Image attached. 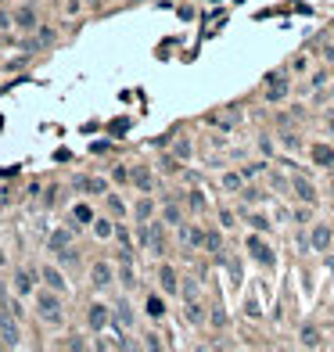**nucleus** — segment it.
Listing matches in <instances>:
<instances>
[{
    "instance_id": "nucleus-6",
    "label": "nucleus",
    "mask_w": 334,
    "mask_h": 352,
    "mask_svg": "<svg viewBox=\"0 0 334 352\" xmlns=\"http://www.w3.org/2000/svg\"><path fill=\"white\" fill-rule=\"evenodd\" d=\"M248 252L255 255V259H259V263H266V266H273V252H269V244L263 241V237H248Z\"/></svg>"
},
{
    "instance_id": "nucleus-16",
    "label": "nucleus",
    "mask_w": 334,
    "mask_h": 352,
    "mask_svg": "<svg viewBox=\"0 0 334 352\" xmlns=\"http://www.w3.org/2000/svg\"><path fill=\"white\" fill-rule=\"evenodd\" d=\"M40 277L47 281V284L54 287V291H65V277H62L58 270H51V266H47V270H40Z\"/></svg>"
},
{
    "instance_id": "nucleus-20",
    "label": "nucleus",
    "mask_w": 334,
    "mask_h": 352,
    "mask_svg": "<svg viewBox=\"0 0 334 352\" xmlns=\"http://www.w3.org/2000/svg\"><path fill=\"white\" fill-rule=\"evenodd\" d=\"M151 212H155V205H151V198H140V202H136V223L151 219Z\"/></svg>"
},
{
    "instance_id": "nucleus-18",
    "label": "nucleus",
    "mask_w": 334,
    "mask_h": 352,
    "mask_svg": "<svg viewBox=\"0 0 334 352\" xmlns=\"http://www.w3.org/2000/svg\"><path fill=\"white\" fill-rule=\"evenodd\" d=\"M68 244H72V230H54V234H51V248H54V252L68 248Z\"/></svg>"
},
{
    "instance_id": "nucleus-24",
    "label": "nucleus",
    "mask_w": 334,
    "mask_h": 352,
    "mask_svg": "<svg viewBox=\"0 0 334 352\" xmlns=\"http://www.w3.org/2000/svg\"><path fill=\"white\" fill-rule=\"evenodd\" d=\"M72 216H75V223H94V212H90V205H75Z\"/></svg>"
},
{
    "instance_id": "nucleus-3",
    "label": "nucleus",
    "mask_w": 334,
    "mask_h": 352,
    "mask_svg": "<svg viewBox=\"0 0 334 352\" xmlns=\"http://www.w3.org/2000/svg\"><path fill=\"white\" fill-rule=\"evenodd\" d=\"M108 320H112V313H108V305H90V313H86V324H90V331H104L108 327Z\"/></svg>"
},
{
    "instance_id": "nucleus-38",
    "label": "nucleus",
    "mask_w": 334,
    "mask_h": 352,
    "mask_svg": "<svg viewBox=\"0 0 334 352\" xmlns=\"http://www.w3.org/2000/svg\"><path fill=\"white\" fill-rule=\"evenodd\" d=\"M331 122H334V112H331Z\"/></svg>"
},
{
    "instance_id": "nucleus-29",
    "label": "nucleus",
    "mask_w": 334,
    "mask_h": 352,
    "mask_svg": "<svg viewBox=\"0 0 334 352\" xmlns=\"http://www.w3.org/2000/svg\"><path fill=\"white\" fill-rule=\"evenodd\" d=\"M223 187H226V191H237V187H241V173H226V176H223Z\"/></svg>"
},
{
    "instance_id": "nucleus-17",
    "label": "nucleus",
    "mask_w": 334,
    "mask_h": 352,
    "mask_svg": "<svg viewBox=\"0 0 334 352\" xmlns=\"http://www.w3.org/2000/svg\"><path fill=\"white\" fill-rule=\"evenodd\" d=\"M184 241L191 244V248H201V244H205V230H198V226H184Z\"/></svg>"
},
{
    "instance_id": "nucleus-21",
    "label": "nucleus",
    "mask_w": 334,
    "mask_h": 352,
    "mask_svg": "<svg viewBox=\"0 0 334 352\" xmlns=\"http://www.w3.org/2000/svg\"><path fill=\"white\" fill-rule=\"evenodd\" d=\"M115 320H119V324H126V327L133 324V309H130V302H119V305H115Z\"/></svg>"
},
{
    "instance_id": "nucleus-25",
    "label": "nucleus",
    "mask_w": 334,
    "mask_h": 352,
    "mask_svg": "<svg viewBox=\"0 0 334 352\" xmlns=\"http://www.w3.org/2000/svg\"><path fill=\"white\" fill-rule=\"evenodd\" d=\"M187 320H191V324H201V320H205V313H201V305L194 302V298L187 302Z\"/></svg>"
},
{
    "instance_id": "nucleus-9",
    "label": "nucleus",
    "mask_w": 334,
    "mask_h": 352,
    "mask_svg": "<svg viewBox=\"0 0 334 352\" xmlns=\"http://www.w3.org/2000/svg\"><path fill=\"white\" fill-rule=\"evenodd\" d=\"M158 284H162V291H165V295H176V291H180V277H176V270H173V266H162V270H158Z\"/></svg>"
},
{
    "instance_id": "nucleus-33",
    "label": "nucleus",
    "mask_w": 334,
    "mask_h": 352,
    "mask_svg": "<svg viewBox=\"0 0 334 352\" xmlns=\"http://www.w3.org/2000/svg\"><path fill=\"white\" fill-rule=\"evenodd\" d=\"M191 205H194V209H205V198H201L198 191H191Z\"/></svg>"
},
{
    "instance_id": "nucleus-26",
    "label": "nucleus",
    "mask_w": 334,
    "mask_h": 352,
    "mask_svg": "<svg viewBox=\"0 0 334 352\" xmlns=\"http://www.w3.org/2000/svg\"><path fill=\"white\" fill-rule=\"evenodd\" d=\"M51 43H54V29H51V25H43V29H40V36H36V47H51Z\"/></svg>"
},
{
    "instance_id": "nucleus-34",
    "label": "nucleus",
    "mask_w": 334,
    "mask_h": 352,
    "mask_svg": "<svg viewBox=\"0 0 334 352\" xmlns=\"http://www.w3.org/2000/svg\"><path fill=\"white\" fill-rule=\"evenodd\" d=\"M252 226H255V230H266L269 223H266V216H252Z\"/></svg>"
},
{
    "instance_id": "nucleus-10",
    "label": "nucleus",
    "mask_w": 334,
    "mask_h": 352,
    "mask_svg": "<svg viewBox=\"0 0 334 352\" xmlns=\"http://www.w3.org/2000/svg\"><path fill=\"white\" fill-rule=\"evenodd\" d=\"M313 162L316 165H324V169H334V147H327V144H313Z\"/></svg>"
},
{
    "instance_id": "nucleus-37",
    "label": "nucleus",
    "mask_w": 334,
    "mask_h": 352,
    "mask_svg": "<svg viewBox=\"0 0 334 352\" xmlns=\"http://www.w3.org/2000/svg\"><path fill=\"white\" fill-rule=\"evenodd\" d=\"M0 349H4V338H0Z\"/></svg>"
},
{
    "instance_id": "nucleus-28",
    "label": "nucleus",
    "mask_w": 334,
    "mask_h": 352,
    "mask_svg": "<svg viewBox=\"0 0 334 352\" xmlns=\"http://www.w3.org/2000/svg\"><path fill=\"white\" fill-rule=\"evenodd\" d=\"M201 248H208V252H219V248H223L219 234H216V230H212V234H205V244H201Z\"/></svg>"
},
{
    "instance_id": "nucleus-4",
    "label": "nucleus",
    "mask_w": 334,
    "mask_h": 352,
    "mask_svg": "<svg viewBox=\"0 0 334 352\" xmlns=\"http://www.w3.org/2000/svg\"><path fill=\"white\" fill-rule=\"evenodd\" d=\"M284 94H287V79L280 72H273L269 83H266V101H284Z\"/></svg>"
},
{
    "instance_id": "nucleus-36",
    "label": "nucleus",
    "mask_w": 334,
    "mask_h": 352,
    "mask_svg": "<svg viewBox=\"0 0 334 352\" xmlns=\"http://www.w3.org/2000/svg\"><path fill=\"white\" fill-rule=\"evenodd\" d=\"M0 266H4V252H0Z\"/></svg>"
},
{
    "instance_id": "nucleus-11",
    "label": "nucleus",
    "mask_w": 334,
    "mask_h": 352,
    "mask_svg": "<svg viewBox=\"0 0 334 352\" xmlns=\"http://www.w3.org/2000/svg\"><path fill=\"white\" fill-rule=\"evenodd\" d=\"M14 287H18V295H33L36 273H33V270H18V273H14Z\"/></svg>"
},
{
    "instance_id": "nucleus-2",
    "label": "nucleus",
    "mask_w": 334,
    "mask_h": 352,
    "mask_svg": "<svg viewBox=\"0 0 334 352\" xmlns=\"http://www.w3.org/2000/svg\"><path fill=\"white\" fill-rule=\"evenodd\" d=\"M0 338H4V345H18L22 342V331H18V316H0Z\"/></svg>"
},
{
    "instance_id": "nucleus-8",
    "label": "nucleus",
    "mask_w": 334,
    "mask_h": 352,
    "mask_svg": "<svg viewBox=\"0 0 334 352\" xmlns=\"http://www.w3.org/2000/svg\"><path fill=\"white\" fill-rule=\"evenodd\" d=\"M144 248H151L155 255L165 252V237H162V223H147V244Z\"/></svg>"
},
{
    "instance_id": "nucleus-23",
    "label": "nucleus",
    "mask_w": 334,
    "mask_h": 352,
    "mask_svg": "<svg viewBox=\"0 0 334 352\" xmlns=\"http://www.w3.org/2000/svg\"><path fill=\"white\" fill-rule=\"evenodd\" d=\"M302 345L316 349V345H320V331H316V327H302Z\"/></svg>"
},
{
    "instance_id": "nucleus-1",
    "label": "nucleus",
    "mask_w": 334,
    "mask_h": 352,
    "mask_svg": "<svg viewBox=\"0 0 334 352\" xmlns=\"http://www.w3.org/2000/svg\"><path fill=\"white\" fill-rule=\"evenodd\" d=\"M36 309H40V316L43 320H62V298L58 295H40V302H36Z\"/></svg>"
},
{
    "instance_id": "nucleus-5",
    "label": "nucleus",
    "mask_w": 334,
    "mask_h": 352,
    "mask_svg": "<svg viewBox=\"0 0 334 352\" xmlns=\"http://www.w3.org/2000/svg\"><path fill=\"white\" fill-rule=\"evenodd\" d=\"M90 281H94V287H108V284L115 281L112 263H94V270H90Z\"/></svg>"
},
{
    "instance_id": "nucleus-12",
    "label": "nucleus",
    "mask_w": 334,
    "mask_h": 352,
    "mask_svg": "<svg viewBox=\"0 0 334 352\" xmlns=\"http://www.w3.org/2000/svg\"><path fill=\"white\" fill-rule=\"evenodd\" d=\"M11 18H14V25H18V29H25V33H33V29H36V11H33V7H18Z\"/></svg>"
},
{
    "instance_id": "nucleus-15",
    "label": "nucleus",
    "mask_w": 334,
    "mask_h": 352,
    "mask_svg": "<svg viewBox=\"0 0 334 352\" xmlns=\"http://www.w3.org/2000/svg\"><path fill=\"white\" fill-rule=\"evenodd\" d=\"M331 241H334V234L327 230V226H316V230H313V248H316V252H327Z\"/></svg>"
},
{
    "instance_id": "nucleus-14",
    "label": "nucleus",
    "mask_w": 334,
    "mask_h": 352,
    "mask_svg": "<svg viewBox=\"0 0 334 352\" xmlns=\"http://www.w3.org/2000/svg\"><path fill=\"white\" fill-rule=\"evenodd\" d=\"M130 180H133V183H136V187H140L144 194H151V187H155V176L147 173V165H136V169L130 173Z\"/></svg>"
},
{
    "instance_id": "nucleus-22",
    "label": "nucleus",
    "mask_w": 334,
    "mask_h": 352,
    "mask_svg": "<svg viewBox=\"0 0 334 352\" xmlns=\"http://www.w3.org/2000/svg\"><path fill=\"white\" fill-rule=\"evenodd\" d=\"M147 316H155V320L165 316V302H162L158 295H151V298H147Z\"/></svg>"
},
{
    "instance_id": "nucleus-32",
    "label": "nucleus",
    "mask_w": 334,
    "mask_h": 352,
    "mask_svg": "<svg viewBox=\"0 0 334 352\" xmlns=\"http://www.w3.org/2000/svg\"><path fill=\"white\" fill-rule=\"evenodd\" d=\"M162 169H165V173H176L180 165H176V158H162Z\"/></svg>"
},
{
    "instance_id": "nucleus-19",
    "label": "nucleus",
    "mask_w": 334,
    "mask_h": 352,
    "mask_svg": "<svg viewBox=\"0 0 334 352\" xmlns=\"http://www.w3.org/2000/svg\"><path fill=\"white\" fill-rule=\"evenodd\" d=\"M94 234H97L101 241H108V237L115 234V223H108V219H94Z\"/></svg>"
},
{
    "instance_id": "nucleus-30",
    "label": "nucleus",
    "mask_w": 334,
    "mask_h": 352,
    "mask_svg": "<svg viewBox=\"0 0 334 352\" xmlns=\"http://www.w3.org/2000/svg\"><path fill=\"white\" fill-rule=\"evenodd\" d=\"M162 216H165V223H180V205H165Z\"/></svg>"
},
{
    "instance_id": "nucleus-35",
    "label": "nucleus",
    "mask_w": 334,
    "mask_h": 352,
    "mask_svg": "<svg viewBox=\"0 0 334 352\" xmlns=\"http://www.w3.org/2000/svg\"><path fill=\"white\" fill-rule=\"evenodd\" d=\"M212 324H216V327H223V324H226V316H223V309H216V313H212Z\"/></svg>"
},
{
    "instance_id": "nucleus-27",
    "label": "nucleus",
    "mask_w": 334,
    "mask_h": 352,
    "mask_svg": "<svg viewBox=\"0 0 334 352\" xmlns=\"http://www.w3.org/2000/svg\"><path fill=\"white\" fill-rule=\"evenodd\" d=\"M173 151H176V158H191V141H187V137H180Z\"/></svg>"
},
{
    "instance_id": "nucleus-7",
    "label": "nucleus",
    "mask_w": 334,
    "mask_h": 352,
    "mask_svg": "<svg viewBox=\"0 0 334 352\" xmlns=\"http://www.w3.org/2000/svg\"><path fill=\"white\" fill-rule=\"evenodd\" d=\"M291 187H295V194H298V202H306V205L316 202V187H313L306 176H295V180H291Z\"/></svg>"
},
{
    "instance_id": "nucleus-31",
    "label": "nucleus",
    "mask_w": 334,
    "mask_h": 352,
    "mask_svg": "<svg viewBox=\"0 0 334 352\" xmlns=\"http://www.w3.org/2000/svg\"><path fill=\"white\" fill-rule=\"evenodd\" d=\"M108 205H112V212H115V216H123V202H119L115 194H108Z\"/></svg>"
},
{
    "instance_id": "nucleus-13",
    "label": "nucleus",
    "mask_w": 334,
    "mask_h": 352,
    "mask_svg": "<svg viewBox=\"0 0 334 352\" xmlns=\"http://www.w3.org/2000/svg\"><path fill=\"white\" fill-rule=\"evenodd\" d=\"M75 187L86 191V194H104V191H108V183H104L101 176H79V180H75Z\"/></svg>"
}]
</instances>
